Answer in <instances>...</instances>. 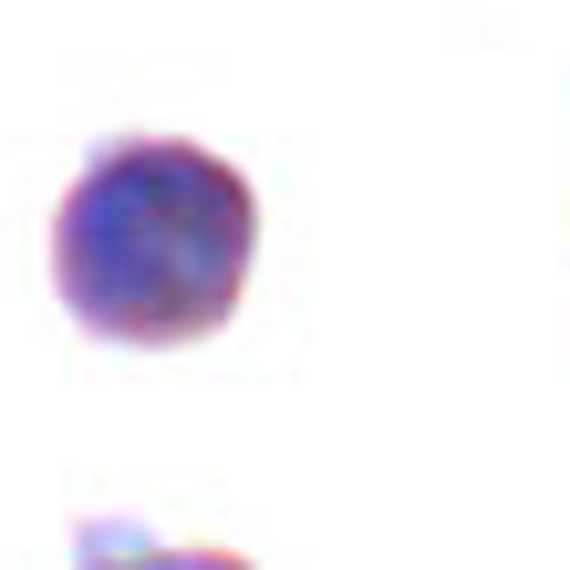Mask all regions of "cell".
<instances>
[{
    "label": "cell",
    "instance_id": "2",
    "mask_svg": "<svg viewBox=\"0 0 570 570\" xmlns=\"http://www.w3.org/2000/svg\"><path fill=\"white\" fill-rule=\"evenodd\" d=\"M73 570H249L239 550H208V540H146V529H125V519H94L83 540H73Z\"/></svg>",
    "mask_w": 570,
    "mask_h": 570
},
{
    "label": "cell",
    "instance_id": "1",
    "mask_svg": "<svg viewBox=\"0 0 570 570\" xmlns=\"http://www.w3.org/2000/svg\"><path fill=\"white\" fill-rule=\"evenodd\" d=\"M259 259V197L187 136H115L52 208V291L94 343L177 353L228 332Z\"/></svg>",
    "mask_w": 570,
    "mask_h": 570
}]
</instances>
